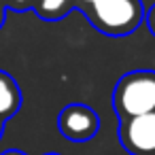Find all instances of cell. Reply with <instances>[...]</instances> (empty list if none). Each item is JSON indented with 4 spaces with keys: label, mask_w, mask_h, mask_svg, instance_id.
I'll return each mask as SVG.
<instances>
[{
    "label": "cell",
    "mask_w": 155,
    "mask_h": 155,
    "mask_svg": "<svg viewBox=\"0 0 155 155\" xmlns=\"http://www.w3.org/2000/svg\"><path fill=\"white\" fill-rule=\"evenodd\" d=\"M89 24L106 36H127L144 19L140 0H72Z\"/></svg>",
    "instance_id": "6da1fadb"
},
{
    "label": "cell",
    "mask_w": 155,
    "mask_h": 155,
    "mask_svg": "<svg viewBox=\"0 0 155 155\" xmlns=\"http://www.w3.org/2000/svg\"><path fill=\"white\" fill-rule=\"evenodd\" d=\"M113 108L121 119L155 110V70H132L113 89Z\"/></svg>",
    "instance_id": "7a4b0ae2"
},
{
    "label": "cell",
    "mask_w": 155,
    "mask_h": 155,
    "mask_svg": "<svg viewBox=\"0 0 155 155\" xmlns=\"http://www.w3.org/2000/svg\"><path fill=\"white\" fill-rule=\"evenodd\" d=\"M117 136L130 155H155V110L121 119Z\"/></svg>",
    "instance_id": "3957f363"
},
{
    "label": "cell",
    "mask_w": 155,
    "mask_h": 155,
    "mask_svg": "<svg viewBox=\"0 0 155 155\" xmlns=\"http://www.w3.org/2000/svg\"><path fill=\"white\" fill-rule=\"evenodd\" d=\"M58 130L66 140L72 142H87L91 140L98 130H100V117L98 113L87 106V104H79L72 102L68 106H64L58 115Z\"/></svg>",
    "instance_id": "277c9868"
},
{
    "label": "cell",
    "mask_w": 155,
    "mask_h": 155,
    "mask_svg": "<svg viewBox=\"0 0 155 155\" xmlns=\"http://www.w3.org/2000/svg\"><path fill=\"white\" fill-rule=\"evenodd\" d=\"M21 102H24V96L17 81L9 72L0 70V119L7 121L13 115H17V110L21 108Z\"/></svg>",
    "instance_id": "5b68a950"
},
{
    "label": "cell",
    "mask_w": 155,
    "mask_h": 155,
    "mask_svg": "<svg viewBox=\"0 0 155 155\" xmlns=\"http://www.w3.org/2000/svg\"><path fill=\"white\" fill-rule=\"evenodd\" d=\"M72 9H74L72 0H36L32 11L36 13V17H41L45 21H60Z\"/></svg>",
    "instance_id": "8992f818"
},
{
    "label": "cell",
    "mask_w": 155,
    "mask_h": 155,
    "mask_svg": "<svg viewBox=\"0 0 155 155\" xmlns=\"http://www.w3.org/2000/svg\"><path fill=\"white\" fill-rule=\"evenodd\" d=\"M2 5L11 11H17V13H24V11H32L36 0H2Z\"/></svg>",
    "instance_id": "52a82bcc"
},
{
    "label": "cell",
    "mask_w": 155,
    "mask_h": 155,
    "mask_svg": "<svg viewBox=\"0 0 155 155\" xmlns=\"http://www.w3.org/2000/svg\"><path fill=\"white\" fill-rule=\"evenodd\" d=\"M144 21H147V26H149L151 34L155 36V5H153L149 11H144Z\"/></svg>",
    "instance_id": "ba28073f"
},
{
    "label": "cell",
    "mask_w": 155,
    "mask_h": 155,
    "mask_svg": "<svg viewBox=\"0 0 155 155\" xmlns=\"http://www.w3.org/2000/svg\"><path fill=\"white\" fill-rule=\"evenodd\" d=\"M5 21H7V7L2 5V0H0V28L5 26Z\"/></svg>",
    "instance_id": "9c48e42d"
},
{
    "label": "cell",
    "mask_w": 155,
    "mask_h": 155,
    "mask_svg": "<svg viewBox=\"0 0 155 155\" xmlns=\"http://www.w3.org/2000/svg\"><path fill=\"white\" fill-rule=\"evenodd\" d=\"M2 155H26V153H21V151H15V149H11V151H5Z\"/></svg>",
    "instance_id": "30bf717a"
},
{
    "label": "cell",
    "mask_w": 155,
    "mask_h": 155,
    "mask_svg": "<svg viewBox=\"0 0 155 155\" xmlns=\"http://www.w3.org/2000/svg\"><path fill=\"white\" fill-rule=\"evenodd\" d=\"M5 123H7V121H2V119H0V136H2V132H5Z\"/></svg>",
    "instance_id": "8fae6325"
},
{
    "label": "cell",
    "mask_w": 155,
    "mask_h": 155,
    "mask_svg": "<svg viewBox=\"0 0 155 155\" xmlns=\"http://www.w3.org/2000/svg\"><path fill=\"white\" fill-rule=\"evenodd\" d=\"M47 155H60V153H47Z\"/></svg>",
    "instance_id": "7c38bea8"
}]
</instances>
